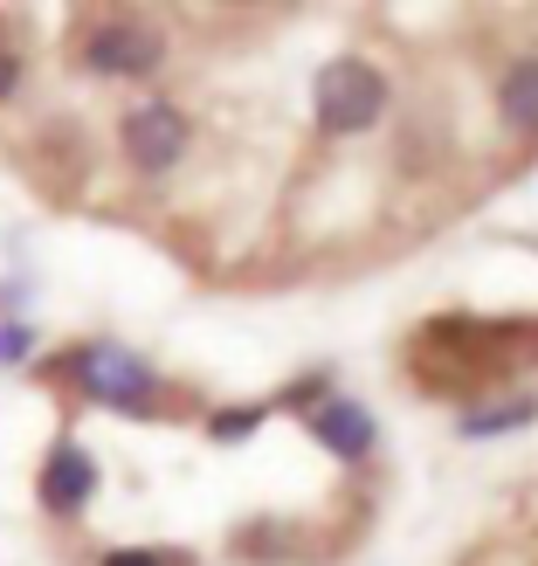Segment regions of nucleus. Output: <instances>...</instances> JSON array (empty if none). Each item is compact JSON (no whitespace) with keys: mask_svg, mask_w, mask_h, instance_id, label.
<instances>
[{"mask_svg":"<svg viewBox=\"0 0 538 566\" xmlns=\"http://www.w3.org/2000/svg\"><path fill=\"white\" fill-rule=\"evenodd\" d=\"M42 374H49V380H76L91 401L125 408V415H152V408L166 401V380L152 374L146 359H131V353H118V346H70V353H55Z\"/></svg>","mask_w":538,"mask_h":566,"instance_id":"1","label":"nucleus"},{"mask_svg":"<svg viewBox=\"0 0 538 566\" xmlns=\"http://www.w3.org/2000/svg\"><path fill=\"white\" fill-rule=\"evenodd\" d=\"M387 76L366 63V55H331V63L318 70V132L325 138H359V132H373L387 118Z\"/></svg>","mask_w":538,"mask_h":566,"instance_id":"2","label":"nucleus"},{"mask_svg":"<svg viewBox=\"0 0 538 566\" xmlns=\"http://www.w3.org/2000/svg\"><path fill=\"white\" fill-rule=\"evenodd\" d=\"M118 146H125V159L138 166V174H173V166L187 159V146H193V125H187V111L173 97H146V104L125 111Z\"/></svg>","mask_w":538,"mask_h":566,"instance_id":"3","label":"nucleus"},{"mask_svg":"<svg viewBox=\"0 0 538 566\" xmlns=\"http://www.w3.org/2000/svg\"><path fill=\"white\" fill-rule=\"evenodd\" d=\"M83 63H91L97 76L146 83L166 63V35H159V28H146V21H97L91 35H83Z\"/></svg>","mask_w":538,"mask_h":566,"instance_id":"4","label":"nucleus"},{"mask_svg":"<svg viewBox=\"0 0 538 566\" xmlns=\"http://www.w3.org/2000/svg\"><path fill=\"white\" fill-rule=\"evenodd\" d=\"M35 497H42V512H49V518H76L83 504L97 497V463H91V449H76V442H55L49 457H42Z\"/></svg>","mask_w":538,"mask_h":566,"instance_id":"5","label":"nucleus"},{"mask_svg":"<svg viewBox=\"0 0 538 566\" xmlns=\"http://www.w3.org/2000/svg\"><path fill=\"white\" fill-rule=\"evenodd\" d=\"M310 436H318L338 463H366L373 442H380V421L366 415L359 401H325V408H310Z\"/></svg>","mask_w":538,"mask_h":566,"instance_id":"6","label":"nucleus"},{"mask_svg":"<svg viewBox=\"0 0 538 566\" xmlns=\"http://www.w3.org/2000/svg\"><path fill=\"white\" fill-rule=\"evenodd\" d=\"M497 118H504V132L538 138V55H525V63L497 76Z\"/></svg>","mask_w":538,"mask_h":566,"instance_id":"7","label":"nucleus"},{"mask_svg":"<svg viewBox=\"0 0 538 566\" xmlns=\"http://www.w3.org/2000/svg\"><path fill=\"white\" fill-rule=\"evenodd\" d=\"M263 415H270V408H221V415H208V436H214V442H242Z\"/></svg>","mask_w":538,"mask_h":566,"instance_id":"8","label":"nucleus"},{"mask_svg":"<svg viewBox=\"0 0 538 566\" xmlns=\"http://www.w3.org/2000/svg\"><path fill=\"white\" fill-rule=\"evenodd\" d=\"M97 566H193L187 553H159V546H118V553H104Z\"/></svg>","mask_w":538,"mask_h":566,"instance_id":"9","label":"nucleus"},{"mask_svg":"<svg viewBox=\"0 0 538 566\" xmlns=\"http://www.w3.org/2000/svg\"><path fill=\"white\" fill-rule=\"evenodd\" d=\"M14 91H21V55H14V49H0V104H8Z\"/></svg>","mask_w":538,"mask_h":566,"instance_id":"10","label":"nucleus"}]
</instances>
